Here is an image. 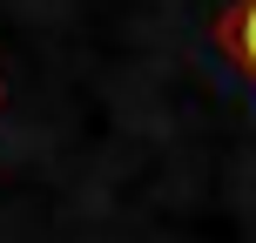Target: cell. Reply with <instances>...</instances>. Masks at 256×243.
<instances>
[{
  "label": "cell",
  "mask_w": 256,
  "mask_h": 243,
  "mask_svg": "<svg viewBox=\"0 0 256 243\" xmlns=\"http://www.w3.org/2000/svg\"><path fill=\"white\" fill-rule=\"evenodd\" d=\"M236 41H243V61L256 68V0L243 7V21H236Z\"/></svg>",
  "instance_id": "6da1fadb"
}]
</instances>
